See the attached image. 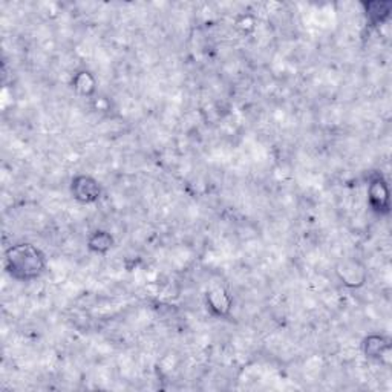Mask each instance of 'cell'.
I'll use <instances>...</instances> for the list:
<instances>
[{
	"instance_id": "obj_6",
	"label": "cell",
	"mask_w": 392,
	"mask_h": 392,
	"mask_svg": "<svg viewBox=\"0 0 392 392\" xmlns=\"http://www.w3.org/2000/svg\"><path fill=\"white\" fill-rule=\"evenodd\" d=\"M363 350H365V354H367L369 358H377V360H380L383 356H387L389 352V341L378 334L369 336L365 339Z\"/></svg>"
},
{
	"instance_id": "obj_3",
	"label": "cell",
	"mask_w": 392,
	"mask_h": 392,
	"mask_svg": "<svg viewBox=\"0 0 392 392\" xmlns=\"http://www.w3.org/2000/svg\"><path fill=\"white\" fill-rule=\"evenodd\" d=\"M368 199L374 212L389 213V188L382 176H377V178H372L369 181Z\"/></svg>"
},
{
	"instance_id": "obj_1",
	"label": "cell",
	"mask_w": 392,
	"mask_h": 392,
	"mask_svg": "<svg viewBox=\"0 0 392 392\" xmlns=\"http://www.w3.org/2000/svg\"><path fill=\"white\" fill-rule=\"evenodd\" d=\"M5 269L10 276L22 282L37 279L47 269V258L40 248L32 244H16L5 254Z\"/></svg>"
},
{
	"instance_id": "obj_9",
	"label": "cell",
	"mask_w": 392,
	"mask_h": 392,
	"mask_svg": "<svg viewBox=\"0 0 392 392\" xmlns=\"http://www.w3.org/2000/svg\"><path fill=\"white\" fill-rule=\"evenodd\" d=\"M73 86L78 94L90 95V94H94V90H95V80L89 73H84L83 71V73H78L74 77Z\"/></svg>"
},
{
	"instance_id": "obj_2",
	"label": "cell",
	"mask_w": 392,
	"mask_h": 392,
	"mask_svg": "<svg viewBox=\"0 0 392 392\" xmlns=\"http://www.w3.org/2000/svg\"><path fill=\"white\" fill-rule=\"evenodd\" d=\"M71 192L82 204H93L101 195V187L98 181L89 175H78L73 180Z\"/></svg>"
},
{
	"instance_id": "obj_7",
	"label": "cell",
	"mask_w": 392,
	"mask_h": 392,
	"mask_svg": "<svg viewBox=\"0 0 392 392\" xmlns=\"http://www.w3.org/2000/svg\"><path fill=\"white\" fill-rule=\"evenodd\" d=\"M367 8V19L372 26L387 22L391 14L392 5L389 2H369L365 3Z\"/></svg>"
},
{
	"instance_id": "obj_8",
	"label": "cell",
	"mask_w": 392,
	"mask_h": 392,
	"mask_svg": "<svg viewBox=\"0 0 392 392\" xmlns=\"http://www.w3.org/2000/svg\"><path fill=\"white\" fill-rule=\"evenodd\" d=\"M112 245H114V238L110 236V233L103 232V230L95 232L88 241L89 250L98 253V254L108 253L110 248H112Z\"/></svg>"
},
{
	"instance_id": "obj_5",
	"label": "cell",
	"mask_w": 392,
	"mask_h": 392,
	"mask_svg": "<svg viewBox=\"0 0 392 392\" xmlns=\"http://www.w3.org/2000/svg\"><path fill=\"white\" fill-rule=\"evenodd\" d=\"M207 305L215 316L224 317L230 315L232 310V297L222 286H213L207 293Z\"/></svg>"
},
{
	"instance_id": "obj_4",
	"label": "cell",
	"mask_w": 392,
	"mask_h": 392,
	"mask_svg": "<svg viewBox=\"0 0 392 392\" xmlns=\"http://www.w3.org/2000/svg\"><path fill=\"white\" fill-rule=\"evenodd\" d=\"M337 274L345 285L356 289V286L363 285L365 279H367V273H365L363 267L357 262V260H345L337 267Z\"/></svg>"
}]
</instances>
